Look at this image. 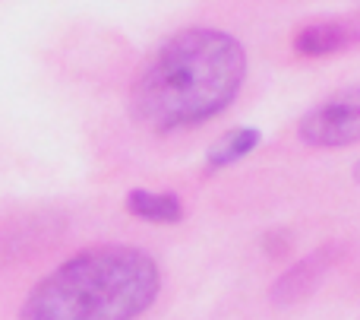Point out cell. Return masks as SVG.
Here are the masks:
<instances>
[{"label":"cell","mask_w":360,"mask_h":320,"mask_svg":"<svg viewBox=\"0 0 360 320\" xmlns=\"http://www.w3.org/2000/svg\"><path fill=\"white\" fill-rule=\"evenodd\" d=\"M247 57L218 29H186L165 42L133 86V118L155 133L199 127L240 92Z\"/></svg>","instance_id":"obj_1"},{"label":"cell","mask_w":360,"mask_h":320,"mask_svg":"<svg viewBox=\"0 0 360 320\" xmlns=\"http://www.w3.org/2000/svg\"><path fill=\"white\" fill-rule=\"evenodd\" d=\"M162 292L155 257L133 245H89L19 295L16 320H139Z\"/></svg>","instance_id":"obj_2"},{"label":"cell","mask_w":360,"mask_h":320,"mask_svg":"<svg viewBox=\"0 0 360 320\" xmlns=\"http://www.w3.org/2000/svg\"><path fill=\"white\" fill-rule=\"evenodd\" d=\"M300 140L310 146H351L360 140V89H342L300 118Z\"/></svg>","instance_id":"obj_3"},{"label":"cell","mask_w":360,"mask_h":320,"mask_svg":"<svg viewBox=\"0 0 360 320\" xmlns=\"http://www.w3.org/2000/svg\"><path fill=\"white\" fill-rule=\"evenodd\" d=\"M332 257H335V247H319V251L307 254L304 260H297V264H294L288 273H281L278 283L272 285V302L275 304H294V302H300V298H307L319 283H323L326 273H329Z\"/></svg>","instance_id":"obj_4"},{"label":"cell","mask_w":360,"mask_h":320,"mask_svg":"<svg viewBox=\"0 0 360 320\" xmlns=\"http://www.w3.org/2000/svg\"><path fill=\"white\" fill-rule=\"evenodd\" d=\"M360 42V29L351 23H313L307 29L297 32L294 38V48L304 57H326V54H338V51L351 48V44Z\"/></svg>","instance_id":"obj_5"},{"label":"cell","mask_w":360,"mask_h":320,"mask_svg":"<svg viewBox=\"0 0 360 320\" xmlns=\"http://www.w3.org/2000/svg\"><path fill=\"white\" fill-rule=\"evenodd\" d=\"M127 209L143 222L155 226H174L184 216V203L171 190H130L127 194Z\"/></svg>","instance_id":"obj_6"},{"label":"cell","mask_w":360,"mask_h":320,"mask_svg":"<svg viewBox=\"0 0 360 320\" xmlns=\"http://www.w3.org/2000/svg\"><path fill=\"white\" fill-rule=\"evenodd\" d=\"M256 143H259V130H256V127H237V130H228L218 143H212L209 156H205V168L218 171V168H224V165L240 162L243 156H250V152L256 149Z\"/></svg>","instance_id":"obj_7"},{"label":"cell","mask_w":360,"mask_h":320,"mask_svg":"<svg viewBox=\"0 0 360 320\" xmlns=\"http://www.w3.org/2000/svg\"><path fill=\"white\" fill-rule=\"evenodd\" d=\"M354 175H357V181H360V162H357V171H354Z\"/></svg>","instance_id":"obj_8"}]
</instances>
